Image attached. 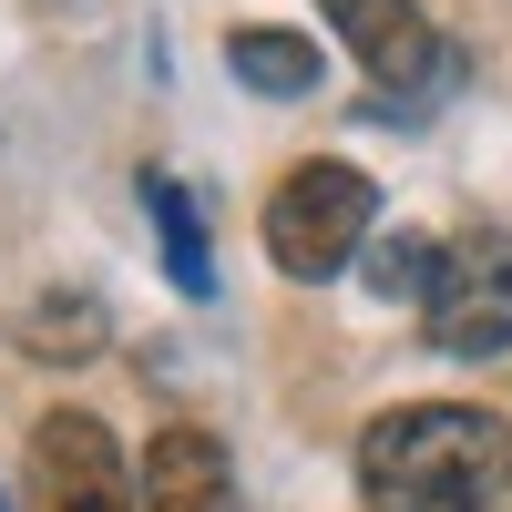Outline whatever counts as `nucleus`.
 <instances>
[{
    "instance_id": "f03ea898",
    "label": "nucleus",
    "mask_w": 512,
    "mask_h": 512,
    "mask_svg": "<svg viewBox=\"0 0 512 512\" xmlns=\"http://www.w3.org/2000/svg\"><path fill=\"white\" fill-rule=\"evenodd\" d=\"M369 216H379V185L359 175V164L318 154V164H297V175L267 195V256L297 287H318V277H338L369 246Z\"/></svg>"
},
{
    "instance_id": "39448f33",
    "label": "nucleus",
    "mask_w": 512,
    "mask_h": 512,
    "mask_svg": "<svg viewBox=\"0 0 512 512\" xmlns=\"http://www.w3.org/2000/svg\"><path fill=\"white\" fill-rule=\"evenodd\" d=\"M318 11H328L338 41L359 52V72L390 82V93H431V82L451 72V52L431 41V21H420L410 0H318Z\"/></svg>"
},
{
    "instance_id": "423d86ee",
    "label": "nucleus",
    "mask_w": 512,
    "mask_h": 512,
    "mask_svg": "<svg viewBox=\"0 0 512 512\" xmlns=\"http://www.w3.org/2000/svg\"><path fill=\"white\" fill-rule=\"evenodd\" d=\"M144 512H236V461L216 431H154L144 451Z\"/></svg>"
},
{
    "instance_id": "9b49d317",
    "label": "nucleus",
    "mask_w": 512,
    "mask_h": 512,
    "mask_svg": "<svg viewBox=\"0 0 512 512\" xmlns=\"http://www.w3.org/2000/svg\"><path fill=\"white\" fill-rule=\"evenodd\" d=\"M0 512H11V502H0Z\"/></svg>"
},
{
    "instance_id": "7ed1b4c3",
    "label": "nucleus",
    "mask_w": 512,
    "mask_h": 512,
    "mask_svg": "<svg viewBox=\"0 0 512 512\" xmlns=\"http://www.w3.org/2000/svg\"><path fill=\"white\" fill-rule=\"evenodd\" d=\"M420 318H431V349H451V359L512 349V236H492V226L441 236V267H431Z\"/></svg>"
},
{
    "instance_id": "20e7f679",
    "label": "nucleus",
    "mask_w": 512,
    "mask_h": 512,
    "mask_svg": "<svg viewBox=\"0 0 512 512\" xmlns=\"http://www.w3.org/2000/svg\"><path fill=\"white\" fill-rule=\"evenodd\" d=\"M31 512H144V482L93 410H52L31 431Z\"/></svg>"
},
{
    "instance_id": "1a4fd4ad",
    "label": "nucleus",
    "mask_w": 512,
    "mask_h": 512,
    "mask_svg": "<svg viewBox=\"0 0 512 512\" xmlns=\"http://www.w3.org/2000/svg\"><path fill=\"white\" fill-rule=\"evenodd\" d=\"M21 349H31V359H93V349H103V297H72V287L31 297Z\"/></svg>"
},
{
    "instance_id": "6e6552de",
    "label": "nucleus",
    "mask_w": 512,
    "mask_h": 512,
    "mask_svg": "<svg viewBox=\"0 0 512 512\" xmlns=\"http://www.w3.org/2000/svg\"><path fill=\"white\" fill-rule=\"evenodd\" d=\"M226 62H236L246 93H267V103L318 93V41H297V31H226Z\"/></svg>"
},
{
    "instance_id": "9d476101",
    "label": "nucleus",
    "mask_w": 512,
    "mask_h": 512,
    "mask_svg": "<svg viewBox=\"0 0 512 512\" xmlns=\"http://www.w3.org/2000/svg\"><path fill=\"white\" fill-rule=\"evenodd\" d=\"M431 267H441V246H431V236H379L369 287H379V297H431Z\"/></svg>"
},
{
    "instance_id": "f257e3e1",
    "label": "nucleus",
    "mask_w": 512,
    "mask_h": 512,
    "mask_svg": "<svg viewBox=\"0 0 512 512\" xmlns=\"http://www.w3.org/2000/svg\"><path fill=\"white\" fill-rule=\"evenodd\" d=\"M359 492L369 512H512V431L461 400L390 410L359 441Z\"/></svg>"
},
{
    "instance_id": "0eeeda50",
    "label": "nucleus",
    "mask_w": 512,
    "mask_h": 512,
    "mask_svg": "<svg viewBox=\"0 0 512 512\" xmlns=\"http://www.w3.org/2000/svg\"><path fill=\"white\" fill-rule=\"evenodd\" d=\"M144 216L164 236V277H175L185 297H216V256H205V216H195V195L175 175H144Z\"/></svg>"
}]
</instances>
